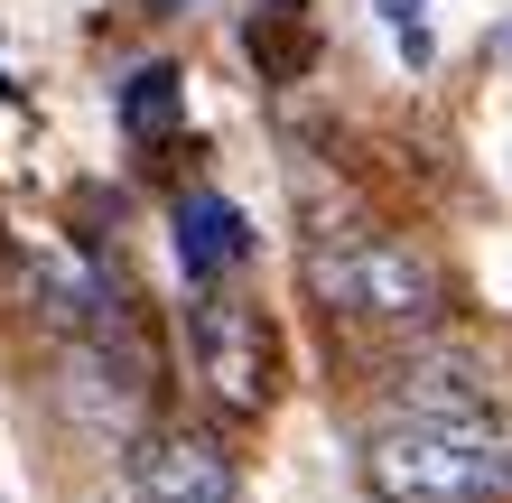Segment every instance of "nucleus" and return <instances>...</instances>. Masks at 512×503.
<instances>
[{"label": "nucleus", "instance_id": "f257e3e1", "mask_svg": "<svg viewBox=\"0 0 512 503\" xmlns=\"http://www.w3.org/2000/svg\"><path fill=\"white\" fill-rule=\"evenodd\" d=\"M364 476L382 503H512V429L391 410L364 438Z\"/></svg>", "mask_w": 512, "mask_h": 503}, {"label": "nucleus", "instance_id": "f03ea898", "mask_svg": "<svg viewBox=\"0 0 512 503\" xmlns=\"http://www.w3.org/2000/svg\"><path fill=\"white\" fill-rule=\"evenodd\" d=\"M308 280H317L326 308L364 317V327H429V317H438V271L410 243H382V233L308 243Z\"/></svg>", "mask_w": 512, "mask_h": 503}, {"label": "nucleus", "instance_id": "7ed1b4c3", "mask_svg": "<svg viewBox=\"0 0 512 503\" xmlns=\"http://www.w3.org/2000/svg\"><path fill=\"white\" fill-rule=\"evenodd\" d=\"M187 336H196L205 392H215L224 410H243V420L270 410V327H261V308H243V299H196Z\"/></svg>", "mask_w": 512, "mask_h": 503}, {"label": "nucleus", "instance_id": "20e7f679", "mask_svg": "<svg viewBox=\"0 0 512 503\" xmlns=\"http://www.w3.org/2000/svg\"><path fill=\"white\" fill-rule=\"evenodd\" d=\"M131 494H140V503H243L215 448H140Z\"/></svg>", "mask_w": 512, "mask_h": 503}, {"label": "nucleus", "instance_id": "39448f33", "mask_svg": "<svg viewBox=\"0 0 512 503\" xmlns=\"http://www.w3.org/2000/svg\"><path fill=\"white\" fill-rule=\"evenodd\" d=\"M401 410H410V420H494L475 364H457V354H419V364H401Z\"/></svg>", "mask_w": 512, "mask_h": 503}, {"label": "nucleus", "instance_id": "423d86ee", "mask_svg": "<svg viewBox=\"0 0 512 503\" xmlns=\"http://www.w3.org/2000/svg\"><path fill=\"white\" fill-rule=\"evenodd\" d=\"M243 47H252V66H261L270 84H298V75H308V56H317L308 0H261V19L243 28Z\"/></svg>", "mask_w": 512, "mask_h": 503}, {"label": "nucleus", "instance_id": "0eeeda50", "mask_svg": "<svg viewBox=\"0 0 512 503\" xmlns=\"http://www.w3.org/2000/svg\"><path fill=\"white\" fill-rule=\"evenodd\" d=\"M177 261H187V280H215L224 261H243V215L224 196H187L177 205Z\"/></svg>", "mask_w": 512, "mask_h": 503}, {"label": "nucleus", "instance_id": "6e6552de", "mask_svg": "<svg viewBox=\"0 0 512 503\" xmlns=\"http://www.w3.org/2000/svg\"><path fill=\"white\" fill-rule=\"evenodd\" d=\"M177 112H187V84H177V66H140L122 84V131L131 140H168Z\"/></svg>", "mask_w": 512, "mask_h": 503}, {"label": "nucleus", "instance_id": "1a4fd4ad", "mask_svg": "<svg viewBox=\"0 0 512 503\" xmlns=\"http://www.w3.org/2000/svg\"><path fill=\"white\" fill-rule=\"evenodd\" d=\"M122 503H140V494H122Z\"/></svg>", "mask_w": 512, "mask_h": 503}]
</instances>
